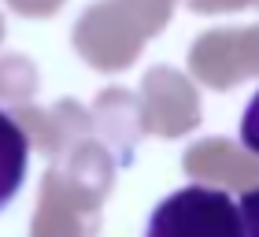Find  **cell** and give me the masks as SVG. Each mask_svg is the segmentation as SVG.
<instances>
[{
  "label": "cell",
  "instance_id": "6da1fadb",
  "mask_svg": "<svg viewBox=\"0 0 259 237\" xmlns=\"http://www.w3.org/2000/svg\"><path fill=\"white\" fill-rule=\"evenodd\" d=\"M145 237H248L241 208L226 189L185 185L152 208Z\"/></svg>",
  "mask_w": 259,
  "mask_h": 237
},
{
  "label": "cell",
  "instance_id": "7a4b0ae2",
  "mask_svg": "<svg viewBox=\"0 0 259 237\" xmlns=\"http://www.w3.org/2000/svg\"><path fill=\"white\" fill-rule=\"evenodd\" d=\"M30 167V141L26 130L19 126V118L0 108V211L22 193Z\"/></svg>",
  "mask_w": 259,
  "mask_h": 237
},
{
  "label": "cell",
  "instance_id": "3957f363",
  "mask_svg": "<svg viewBox=\"0 0 259 237\" xmlns=\"http://www.w3.org/2000/svg\"><path fill=\"white\" fill-rule=\"evenodd\" d=\"M241 145L252 148L255 156H259V89H255V97L248 100L244 115H241Z\"/></svg>",
  "mask_w": 259,
  "mask_h": 237
},
{
  "label": "cell",
  "instance_id": "277c9868",
  "mask_svg": "<svg viewBox=\"0 0 259 237\" xmlns=\"http://www.w3.org/2000/svg\"><path fill=\"white\" fill-rule=\"evenodd\" d=\"M237 208H241L244 233H248V237H259V189H248V193L237 200Z\"/></svg>",
  "mask_w": 259,
  "mask_h": 237
}]
</instances>
